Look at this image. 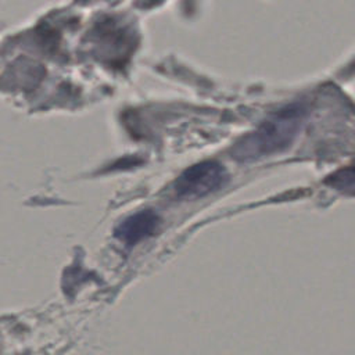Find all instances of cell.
Wrapping results in <instances>:
<instances>
[{"label":"cell","mask_w":355,"mask_h":355,"mask_svg":"<svg viewBox=\"0 0 355 355\" xmlns=\"http://www.w3.org/2000/svg\"><path fill=\"white\" fill-rule=\"evenodd\" d=\"M305 115L306 110L301 103L280 108L237 141L232 151L233 157L237 161L248 162L286 150L300 133Z\"/></svg>","instance_id":"1"},{"label":"cell","mask_w":355,"mask_h":355,"mask_svg":"<svg viewBox=\"0 0 355 355\" xmlns=\"http://www.w3.org/2000/svg\"><path fill=\"white\" fill-rule=\"evenodd\" d=\"M159 218L155 212L151 209L140 211L128 219H125L116 229V236L125 241L126 244L132 245L137 241L151 236L157 226H158Z\"/></svg>","instance_id":"3"},{"label":"cell","mask_w":355,"mask_h":355,"mask_svg":"<svg viewBox=\"0 0 355 355\" xmlns=\"http://www.w3.org/2000/svg\"><path fill=\"white\" fill-rule=\"evenodd\" d=\"M227 179L225 168L216 161H202L184 169L175 182L180 198H201L223 186Z\"/></svg>","instance_id":"2"},{"label":"cell","mask_w":355,"mask_h":355,"mask_svg":"<svg viewBox=\"0 0 355 355\" xmlns=\"http://www.w3.org/2000/svg\"><path fill=\"white\" fill-rule=\"evenodd\" d=\"M326 183L341 193L355 196V164L336 171L327 178Z\"/></svg>","instance_id":"4"}]
</instances>
